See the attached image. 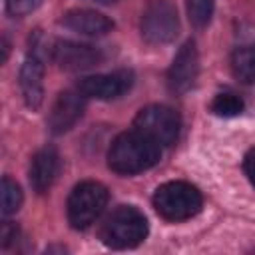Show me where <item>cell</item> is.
Masks as SVG:
<instances>
[{
  "label": "cell",
  "instance_id": "obj_17",
  "mask_svg": "<svg viewBox=\"0 0 255 255\" xmlns=\"http://www.w3.org/2000/svg\"><path fill=\"white\" fill-rule=\"evenodd\" d=\"M187 16L195 28H205L213 16V0H187Z\"/></svg>",
  "mask_w": 255,
  "mask_h": 255
},
{
  "label": "cell",
  "instance_id": "obj_9",
  "mask_svg": "<svg viewBox=\"0 0 255 255\" xmlns=\"http://www.w3.org/2000/svg\"><path fill=\"white\" fill-rule=\"evenodd\" d=\"M133 84V74L129 70H118L110 74H98V76H88L80 80L78 90L86 98H96V100H114L124 96Z\"/></svg>",
  "mask_w": 255,
  "mask_h": 255
},
{
  "label": "cell",
  "instance_id": "obj_1",
  "mask_svg": "<svg viewBox=\"0 0 255 255\" xmlns=\"http://www.w3.org/2000/svg\"><path fill=\"white\" fill-rule=\"evenodd\" d=\"M161 145L143 135L141 131L120 133L108 151V165L120 175H133L153 167L159 161Z\"/></svg>",
  "mask_w": 255,
  "mask_h": 255
},
{
  "label": "cell",
  "instance_id": "obj_3",
  "mask_svg": "<svg viewBox=\"0 0 255 255\" xmlns=\"http://www.w3.org/2000/svg\"><path fill=\"white\" fill-rule=\"evenodd\" d=\"M155 211L167 221H183L199 213L201 193L195 185L185 181H167L153 193Z\"/></svg>",
  "mask_w": 255,
  "mask_h": 255
},
{
  "label": "cell",
  "instance_id": "obj_21",
  "mask_svg": "<svg viewBox=\"0 0 255 255\" xmlns=\"http://www.w3.org/2000/svg\"><path fill=\"white\" fill-rule=\"evenodd\" d=\"M96 2H102V4H110V2H118V0H96Z\"/></svg>",
  "mask_w": 255,
  "mask_h": 255
},
{
  "label": "cell",
  "instance_id": "obj_5",
  "mask_svg": "<svg viewBox=\"0 0 255 255\" xmlns=\"http://www.w3.org/2000/svg\"><path fill=\"white\" fill-rule=\"evenodd\" d=\"M179 126H181V120L177 112L161 104L141 108L133 120V128L159 145H171L177 139Z\"/></svg>",
  "mask_w": 255,
  "mask_h": 255
},
{
  "label": "cell",
  "instance_id": "obj_6",
  "mask_svg": "<svg viewBox=\"0 0 255 255\" xmlns=\"http://www.w3.org/2000/svg\"><path fill=\"white\" fill-rule=\"evenodd\" d=\"M141 36L147 44H167L179 32L177 10L169 0H149L141 12Z\"/></svg>",
  "mask_w": 255,
  "mask_h": 255
},
{
  "label": "cell",
  "instance_id": "obj_14",
  "mask_svg": "<svg viewBox=\"0 0 255 255\" xmlns=\"http://www.w3.org/2000/svg\"><path fill=\"white\" fill-rule=\"evenodd\" d=\"M233 76L243 84H255V44L241 46L231 56Z\"/></svg>",
  "mask_w": 255,
  "mask_h": 255
},
{
  "label": "cell",
  "instance_id": "obj_10",
  "mask_svg": "<svg viewBox=\"0 0 255 255\" xmlns=\"http://www.w3.org/2000/svg\"><path fill=\"white\" fill-rule=\"evenodd\" d=\"M84 94L66 90L58 96V100L52 106V112L48 116V128L52 133H64L68 131L84 114Z\"/></svg>",
  "mask_w": 255,
  "mask_h": 255
},
{
  "label": "cell",
  "instance_id": "obj_20",
  "mask_svg": "<svg viewBox=\"0 0 255 255\" xmlns=\"http://www.w3.org/2000/svg\"><path fill=\"white\" fill-rule=\"evenodd\" d=\"M0 237H2V247H6L16 237V227H12L10 223H4L2 225V231H0Z\"/></svg>",
  "mask_w": 255,
  "mask_h": 255
},
{
  "label": "cell",
  "instance_id": "obj_13",
  "mask_svg": "<svg viewBox=\"0 0 255 255\" xmlns=\"http://www.w3.org/2000/svg\"><path fill=\"white\" fill-rule=\"evenodd\" d=\"M58 167H60V157H58V151L54 147L46 145L40 151H36V155L32 157V163H30L32 189L36 193H46L52 187V183L56 181Z\"/></svg>",
  "mask_w": 255,
  "mask_h": 255
},
{
  "label": "cell",
  "instance_id": "obj_16",
  "mask_svg": "<svg viewBox=\"0 0 255 255\" xmlns=\"http://www.w3.org/2000/svg\"><path fill=\"white\" fill-rule=\"evenodd\" d=\"M211 112L221 118H233L243 112V100L235 94H217L211 102Z\"/></svg>",
  "mask_w": 255,
  "mask_h": 255
},
{
  "label": "cell",
  "instance_id": "obj_4",
  "mask_svg": "<svg viewBox=\"0 0 255 255\" xmlns=\"http://www.w3.org/2000/svg\"><path fill=\"white\" fill-rule=\"evenodd\" d=\"M108 203V189L98 181L78 183L68 197V221L74 229L90 227Z\"/></svg>",
  "mask_w": 255,
  "mask_h": 255
},
{
  "label": "cell",
  "instance_id": "obj_18",
  "mask_svg": "<svg viewBox=\"0 0 255 255\" xmlns=\"http://www.w3.org/2000/svg\"><path fill=\"white\" fill-rule=\"evenodd\" d=\"M40 2L42 0H6V8L14 16H24V14L36 10Z\"/></svg>",
  "mask_w": 255,
  "mask_h": 255
},
{
  "label": "cell",
  "instance_id": "obj_7",
  "mask_svg": "<svg viewBox=\"0 0 255 255\" xmlns=\"http://www.w3.org/2000/svg\"><path fill=\"white\" fill-rule=\"evenodd\" d=\"M52 60L62 68L70 72H80V70H90L98 66L104 60V54L100 48L82 44V42H72V40H56L52 44Z\"/></svg>",
  "mask_w": 255,
  "mask_h": 255
},
{
  "label": "cell",
  "instance_id": "obj_19",
  "mask_svg": "<svg viewBox=\"0 0 255 255\" xmlns=\"http://www.w3.org/2000/svg\"><path fill=\"white\" fill-rule=\"evenodd\" d=\"M243 169H245V175L249 177V181L255 185V147H251V149L245 153Z\"/></svg>",
  "mask_w": 255,
  "mask_h": 255
},
{
  "label": "cell",
  "instance_id": "obj_12",
  "mask_svg": "<svg viewBox=\"0 0 255 255\" xmlns=\"http://www.w3.org/2000/svg\"><path fill=\"white\" fill-rule=\"evenodd\" d=\"M60 24L66 26L72 32L84 34V36H104L108 32H112L114 22L104 16L102 12L96 10H88V8H76V10H68L62 18Z\"/></svg>",
  "mask_w": 255,
  "mask_h": 255
},
{
  "label": "cell",
  "instance_id": "obj_2",
  "mask_svg": "<svg viewBox=\"0 0 255 255\" xmlns=\"http://www.w3.org/2000/svg\"><path fill=\"white\" fill-rule=\"evenodd\" d=\"M147 235V219L133 205L114 209L100 229V239L112 249H129L139 245Z\"/></svg>",
  "mask_w": 255,
  "mask_h": 255
},
{
  "label": "cell",
  "instance_id": "obj_11",
  "mask_svg": "<svg viewBox=\"0 0 255 255\" xmlns=\"http://www.w3.org/2000/svg\"><path fill=\"white\" fill-rule=\"evenodd\" d=\"M20 90L26 106L30 110H38L44 100V64L42 58L32 50L20 70Z\"/></svg>",
  "mask_w": 255,
  "mask_h": 255
},
{
  "label": "cell",
  "instance_id": "obj_8",
  "mask_svg": "<svg viewBox=\"0 0 255 255\" xmlns=\"http://www.w3.org/2000/svg\"><path fill=\"white\" fill-rule=\"evenodd\" d=\"M199 74V54L193 40H187L175 54L171 68L167 72V88L173 94H185L197 80Z\"/></svg>",
  "mask_w": 255,
  "mask_h": 255
},
{
  "label": "cell",
  "instance_id": "obj_15",
  "mask_svg": "<svg viewBox=\"0 0 255 255\" xmlns=\"http://www.w3.org/2000/svg\"><path fill=\"white\" fill-rule=\"evenodd\" d=\"M0 195H2V213L4 215H12L20 209L22 205V189L16 181H12L10 177H2V187H0Z\"/></svg>",
  "mask_w": 255,
  "mask_h": 255
}]
</instances>
